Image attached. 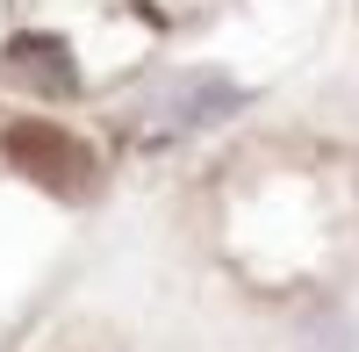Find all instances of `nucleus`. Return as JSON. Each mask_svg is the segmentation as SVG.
I'll use <instances>...</instances> for the list:
<instances>
[{"mask_svg":"<svg viewBox=\"0 0 359 352\" xmlns=\"http://www.w3.org/2000/svg\"><path fill=\"white\" fill-rule=\"evenodd\" d=\"M302 352H352V324H345V316H331V324H316Z\"/></svg>","mask_w":359,"mask_h":352,"instance_id":"obj_3","label":"nucleus"},{"mask_svg":"<svg viewBox=\"0 0 359 352\" xmlns=\"http://www.w3.org/2000/svg\"><path fill=\"white\" fill-rule=\"evenodd\" d=\"M8 72L29 79V86H43V94H72V79H79L57 36H15L8 43Z\"/></svg>","mask_w":359,"mask_h":352,"instance_id":"obj_2","label":"nucleus"},{"mask_svg":"<svg viewBox=\"0 0 359 352\" xmlns=\"http://www.w3.org/2000/svg\"><path fill=\"white\" fill-rule=\"evenodd\" d=\"M230 108H237L230 79H180V86H165L151 101V115H165V123H223Z\"/></svg>","mask_w":359,"mask_h":352,"instance_id":"obj_1","label":"nucleus"}]
</instances>
